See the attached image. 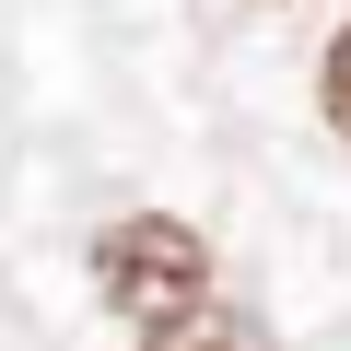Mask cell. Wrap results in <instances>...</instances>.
Wrapping results in <instances>:
<instances>
[{"label":"cell","instance_id":"6da1fadb","mask_svg":"<svg viewBox=\"0 0 351 351\" xmlns=\"http://www.w3.org/2000/svg\"><path fill=\"white\" fill-rule=\"evenodd\" d=\"M94 293L129 328H176L188 304H211V234L176 211H117L94 234Z\"/></svg>","mask_w":351,"mask_h":351},{"label":"cell","instance_id":"7a4b0ae2","mask_svg":"<svg viewBox=\"0 0 351 351\" xmlns=\"http://www.w3.org/2000/svg\"><path fill=\"white\" fill-rule=\"evenodd\" d=\"M141 351H269V328L246 304H188L176 328H141Z\"/></svg>","mask_w":351,"mask_h":351},{"label":"cell","instance_id":"3957f363","mask_svg":"<svg viewBox=\"0 0 351 351\" xmlns=\"http://www.w3.org/2000/svg\"><path fill=\"white\" fill-rule=\"evenodd\" d=\"M316 106H328V129H339V152H351V24H339L328 59H316Z\"/></svg>","mask_w":351,"mask_h":351}]
</instances>
